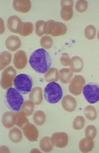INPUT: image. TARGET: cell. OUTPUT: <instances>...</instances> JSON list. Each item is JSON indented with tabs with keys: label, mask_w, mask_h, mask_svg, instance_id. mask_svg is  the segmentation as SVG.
Returning <instances> with one entry per match:
<instances>
[{
	"label": "cell",
	"mask_w": 99,
	"mask_h": 153,
	"mask_svg": "<svg viewBox=\"0 0 99 153\" xmlns=\"http://www.w3.org/2000/svg\"><path fill=\"white\" fill-rule=\"evenodd\" d=\"M61 104H62V108L66 112L72 113L76 109L77 101L74 97L71 96V95H65V96L62 98Z\"/></svg>",
	"instance_id": "cell-15"
},
{
	"label": "cell",
	"mask_w": 99,
	"mask_h": 153,
	"mask_svg": "<svg viewBox=\"0 0 99 153\" xmlns=\"http://www.w3.org/2000/svg\"><path fill=\"white\" fill-rule=\"evenodd\" d=\"M60 63H61L62 65L64 66V67H67V66H69V65H70L71 59L68 53H65V52L62 53L61 56H60Z\"/></svg>",
	"instance_id": "cell-37"
},
{
	"label": "cell",
	"mask_w": 99,
	"mask_h": 153,
	"mask_svg": "<svg viewBox=\"0 0 99 153\" xmlns=\"http://www.w3.org/2000/svg\"><path fill=\"white\" fill-rule=\"evenodd\" d=\"M33 122L37 126H42L46 121V116L43 111H36L33 114Z\"/></svg>",
	"instance_id": "cell-28"
},
{
	"label": "cell",
	"mask_w": 99,
	"mask_h": 153,
	"mask_svg": "<svg viewBox=\"0 0 99 153\" xmlns=\"http://www.w3.org/2000/svg\"><path fill=\"white\" fill-rule=\"evenodd\" d=\"M45 26H46V22L42 20H39L35 22V34L38 36L42 37L45 33Z\"/></svg>",
	"instance_id": "cell-34"
},
{
	"label": "cell",
	"mask_w": 99,
	"mask_h": 153,
	"mask_svg": "<svg viewBox=\"0 0 99 153\" xmlns=\"http://www.w3.org/2000/svg\"><path fill=\"white\" fill-rule=\"evenodd\" d=\"M17 76V71L13 66H7L2 72L1 75V87L4 89H8L13 88V81Z\"/></svg>",
	"instance_id": "cell-7"
},
{
	"label": "cell",
	"mask_w": 99,
	"mask_h": 153,
	"mask_svg": "<svg viewBox=\"0 0 99 153\" xmlns=\"http://www.w3.org/2000/svg\"><path fill=\"white\" fill-rule=\"evenodd\" d=\"M61 10H60V18L64 21H70L74 16V1L72 0H63L60 3Z\"/></svg>",
	"instance_id": "cell-9"
},
{
	"label": "cell",
	"mask_w": 99,
	"mask_h": 153,
	"mask_svg": "<svg viewBox=\"0 0 99 153\" xmlns=\"http://www.w3.org/2000/svg\"><path fill=\"white\" fill-rule=\"evenodd\" d=\"M70 70L73 72L78 73L81 72L83 69V61L80 56H75L71 59L70 62Z\"/></svg>",
	"instance_id": "cell-21"
},
{
	"label": "cell",
	"mask_w": 99,
	"mask_h": 153,
	"mask_svg": "<svg viewBox=\"0 0 99 153\" xmlns=\"http://www.w3.org/2000/svg\"><path fill=\"white\" fill-rule=\"evenodd\" d=\"M84 134L86 137L94 139L97 136V128L93 125H89L85 129Z\"/></svg>",
	"instance_id": "cell-36"
},
{
	"label": "cell",
	"mask_w": 99,
	"mask_h": 153,
	"mask_svg": "<svg viewBox=\"0 0 99 153\" xmlns=\"http://www.w3.org/2000/svg\"><path fill=\"white\" fill-rule=\"evenodd\" d=\"M34 31V26L30 22H21V25L19 26L18 28V34H20L21 36H28Z\"/></svg>",
	"instance_id": "cell-20"
},
{
	"label": "cell",
	"mask_w": 99,
	"mask_h": 153,
	"mask_svg": "<svg viewBox=\"0 0 99 153\" xmlns=\"http://www.w3.org/2000/svg\"><path fill=\"white\" fill-rule=\"evenodd\" d=\"M29 65L35 72L46 74L51 66V58L47 51L39 48L32 53L29 58Z\"/></svg>",
	"instance_id": "cell-1"
},
{
	"label": "cell",
	"mask_w": 99,
	"mask_h": 153,
	"mask_svg": "<svg viewBox=\"0 0 99 153\" xmlns=\"http://www.w3.org/2000/svg\"><path fill=\"white\" fill-rule=\"evenodd\" d=\"M85 126V119L84 117L82 116H78L74 119L73 121V128L76 131L82 130Z\"/></svg>",
	"instance_id": "cell-33"
},
{
	"label": "cell",
	"mask_w": 99,
	"mask_h": 153,
	"mask_svg": "<svg viewBox=\"0 0 99 153\" xmlns=\"http://www.w3.org/2000/svg\"><path fill=\"white\" fill-rule=\"evenodd\" d=\"M88 6H89V4H88L87 1H85V0H79V1H77L76 4H75V9L78 13H84L85 11H87Z\"/></svg>",
	"instance_id": "cell-35"
},
{
	"label": "cell",
	"mask_w": 99,
	"mask_h": 153,
	"mask_svg": "<svg viewBox=\"0 0 99 153\" xmlns=\"http://www.w3.org/2000/svg\"><path fill=\"white\" fill-rule=\"evenodd\" d=\"M85 85V79L82 75H75L69 85V90L74 96H79L83 93V89Z\"/></svg>",
	"instance_id": "cell-8"
},
{
	"label": "cell",
	"mask_w": 99,
	"mask_h": 153,
	"mask_svg": "<svg viewBox=\"0 0 99 153\" xmlns=\"http://www.w3.org/2000/svg\"><path fill=\"white\" fill-rule=\"evenodd\" d=\"M51 139L54 146L58 148H64L68 146L69 143V136L66 132H55L51 136Z\"/></svg>",
	"instance_id": "cell-10"
},
{
	"label": "cell",
	"mask_w": 99,
	"mask_h": 153,
	"mask_svg": "<svg viewBox=\"0 0 99 153\" xmlns=\"http://www.w3.org/2000/svg\"><path fill=\"white\" fill-rule=\"evenodd\" d=\"M83 94L85 100L89 103H98L99 101V85L94 83L87 84L83 89Z\"/></svg>",
	"instance_id": "cell-6"
},
{
	"label": "cell",
	"mask_w": 99,
	"mask_h": 153,
	"mask_svg": "<svg viewBox=\"0 0 99 153\" xmlns=\"http://www.w3.org/2000/svg\"><path fill=\"white\" fill-rule=\"evenodd\" d=\"M63 97V90L56 82H50L44 89V98L50 104H55Z\"/></svg>",
	"instance_id": "cell-3"
},
{
	"label": "cell",
	"mask_w": 99,
	"mask_h": 153,
	"mask_svg": "<svg viewBox=\"0 0 99 153\" xmlns=\"http://www.w3.org/2000/svg\"><path fill=\"white\" fill-rule=\"evenodd\" d=\"M43 98V91L41 87H35L32 89L29 94V100L32 101L35 105H40L42 103Z\"/></svg>",
	"instance_id": "cell-16"
},
{
	"label": "cell",
	"mask_w": 99,
	"mask_h": 153,
	"mask_svg": "<svg viewBox=\"0 0 99 153\" xmlns=\"http://www.w3.org/2000/svg\"><path fill=\"white\" fill-rule=\"evenodd\" d=\"M44 78L46 81L50 82H57L60 79V74L59 71L56 68H50L46 74H44Z\"/></svg>",
	"instance_id": "cell-27"
},
{
	"label": "cell",
	"mask_w": 99,
	"mask_h": 153,
	"mask_svg": "<svg viewBox=\"0 0 99 153\" xmlns=\"http://www.w3.org/2000/svg\"><path fill=\"white\" fill-rule=\"evenodd\" d=\"M22 132L24 134L25 137L27 139L29 142L34 143L38 140L39 132H38L37 128L34 124L28 123L26 125L24 128H22Z\"/></svg>",
	"instance_id": "cell-11"
},
{
	"label": "cell",
	"mask_w": 99,
	"mask_h": 153,
	"mask_svg": "<svg viewBox=\"0 0 99 153\" xmlns=\"http://www.w3.org/2000/svg\"><path fill=\"white\" fill-rule=\"evenodd\" d=\"M15 117H16V125L18 126V128H23L26 125L29 123L27 116L23 111L16 112L15 113Z\"/></svg>",
	"instance_id": "cell-25"
},
{
	"label": "cell",
	"mask_w": 99,
	"mask_h": 153,
	"mask_svg": "<svg viewBox=\"0 0 99 153\" xmlns=\"http://www.w3.org/2000/svg\"><path fill=\"white\" fill-rule=\"evenodd\" d=\"M40 44L42 46L43 49L45 50H50L53 46V40L52 37L49 35H45L43 36L40 40Z\"/></svg>",
	"instance_id": "cell-30"
},
{
	"label": "cell",
	"mask_w": 99,
	"mask_h": 153,
	"mask_svg": "<svg viewBox=\"0 0 99 153\" xmlns=\"http://www.w3.org/2000/svg\"><path fill=\"white\" fill-rule=\"evenodd\" d=\"M5 46L7 51H18V49H20L21 46V42L20 37L15 35H11L5 41Z\"/></svg>",
	"instance_id": "cell-14"
},
{
	"label": "cell",
	"mask_w": 99,
	"mask_h": 153,
	"mask_svg": "<svg viewBox=\"0 0 99 153\" xmlns=\"http://www.w3.org/2000/svg\"><path fill=\"white\" fill-rule=\"evenodd\" d=\"M6 103L7 108L12 111L18 112L21 109V106L24 103L23 97L18 89L10 88L6 92Z\"/></svg>",
	"instance_id": "cell-2"
},
{
	"label": "cell",
	"mask_w": 99,
	"mask_h": 153,
	"mask_svg": "<svg viewBox=\"0 0 99 153\" xmlns=\"http://www.w3.org/2000/svg\"><path fill=\"white\" fill-rule=\"evenodd\" d=\"M34 106H35V104L32 103V101H26L23 103L22 104V106H21V111H23L25 114H27V116L28 117V116H31L33 114V112H34Z\"/></svg>",
	"instance_id": "cell-31"
},
{
	"label": "cell",
	"mask_w": 99,
	"mask_h": 153,
	"mask_svg": "<svg viewBox=\"0 0 99 153\" xmlns=\"http://www.w3.org/2000/svg\"><path fill=\"white\" fill-rule=\"evenodd\" d=\"M0 21H1V31H0V34L2 35V34H4V30H5V28H4V19H3V18H0Z\"/></svg>",
	"instance_id": "cell-38"
},
{
	"label": "cell",
	"mask_w": 99,
	"mask_h": 153,
	"mask_svg": "<svg viewBox=\"0 0 99 153\" xmlns=\"http://www.w3.org/2000/svg\"><path fill=\"white\" fill-rule=\"evenodd\" d=\"M31 152H40V151H38L37 149L34 148V149H32V151H31Z\"/></svg>",
	"instance_id": "cell-39"
},
{
	"label": "cell",
	"mask_w": 99,
	"mask_h": 153,
	"mask_svg": "<svg viewBox=\"0 0 99 153\" xmlns=\"http://www.w3.org/2000/svg\"><path fill=\"white\" fill-rule=\"evenodd\" d=\"M97 35V30L92 25H88L84 29V36L88 40H93Z\"/></svg>",
	"instance_id": "cell-32"
},
{
	"label": "cell",
	"mask_w": 99,
	"mask_h": 153,
	"mask_svg": "<svg viewBox=\"0 0 99 153\" xmlns=\"http://www.w3.org/2000/svg\"><path fill=\"white\" fill-rule=\"evenodd\" d=\"M12 55L9 51H2L0 54V71L5 70L12 61Z\"/></svg>",
	"instance_id": "cell-26"
},
{
	"label": "cell",
	"mask_w": 99,
	"mask_h": 153,
	"mask_svg": "<svg viewBox=\"0 0 99 153\" xmlns=\"http://www.w3.org/2000/svg\"><path fill=\"white\" fill-rule=\"evenodd\" d=\"M27 57L24 51H18L13 56V65L17 70H23L27 65Z\"/></svg>",
	"instance_id": "cell-12"
},
{
	"label": "cell",
	"mask_w": 99,
	"mask_h": 153,
	"mask_svg": "<svg viewBox=\"0 0 99 153\" xmlns=\"http://www.w3.org/2000/svg\"><path fill=\"white\" fill-rule=\"evenodd\" d=\"M23 132L18 128H12L8 133V137L12 143H19L22 140L23 137Z\"/></svg>",
	"instance_id": "cell-23"
},
{
	"label": "cell",
	"mask_w": 99,
	"mask_h": 153,
	"mask_svg": "<svg viewBox=\"0 0 99 153\" xmlns=\"http://www.w3.org/2000/svg\"><path fill=\"white\" fill-rule=\"evenodd\" d=\"M84 116L89 121H94L98 117L96 108L92 105H88L84 108Z\"/></svg>",
	"instance_id": "cell-29"
},
{
	"label": "cell",
	"mask_w": 99,
	"mask_h": 153,
	"mask_svg": "<svg viewBox=\"0 0 99 153\" xmlns=\"http://www.w3.org/2000/svg\"><path fill=\"white\" fill-rule=\"evenodd\" d=\"M52 139L49 137H44L40 141V148L44 152H50L54 148Z\"/></svg>",
	"instance_id": "cell-24"
},
{
	"label": "cell",
	"mask_w": 99,
	"mask_h": 153,
	"mask_svg": "<svg viewBox=\"0 0 99 153\" xmlns=\"http://www.w3.org/2000/svg\"><path fill=\"white\" fill-rule=\"evenodd\" d=\"M97 36H98V41H99V31L98 32V35H97Z\"/></svg>",
	"instance_id": "cell-40"
},
{
	"label": "cell",
	"mask_w": 99,
	"mask_h": 153,
	"mask_svg": "<svg viewBox=\"0 0 99 153\" xmlns=\"http://www.w3.org/2000/svg\"><path fill=\"white\" fill-rule=\"evenodd\" d=\"M67 32V27L63 22H59L54 20H49L46 22L45 33L46 35L56 37L64 36Z\"/></svg>",
	"instance_id": "cell-5"
},
{
	"label": "cell",
	"mask_w": 99,
	"mask_h": 153,
	"mask_svg": "<svg viewBox=\"0 0 99 153\" xmlns=\"http://www.w3.org/2000/svg\"><path fill=\"white\" fill-rule=\"evenodd\" d=\"M2 123L7 129L12 128L16 125V117L13 112H6L2 116Z\"/></svg>",
	"instance_id": "cell-17"
},
{
	"label": "cell",
	"mask_w": 99,
	"mask_h": 153,
	"mask_svg": "<svg viewBox=\"0 0 99 153\" xmlns=\"http://www.w3.org/2000/svg\"><path fill=\"white\" fill-rule=\"evenodd\" d=\"M13 7L16 12L27 13L32 8V3L30 0H15L13 2Z\"/></svg>",
	"instance_id": "cell-13"
},
{
	"label": "cell",
	"mask_w": 99,
	"mask_h": 153,
	"mask_svg": "<svg viewBox=\"0 0 99 153\" xmlns=\"http://www.w3.org/2000/svg\"><path fill=\"white\" fill-rule=\"evenodd\" d=\"M60 74V80L63 84H69L74 77V72L69 68H63L59 72Z\"/></svg>",
	"instance_id": "cell-22"
},
{
	"label": "cell",
	"mask_w": 99,
	"mask_h": 153,
	"mask_svg": "<svg viewBox=\"0 0 99 153\" xmlns=\"http://www.w3.org/2000/svg\"><path fill=\"white\" fill-rule=\"evenodd\" d=\"M78 148L81 152L87 153L92 152L94 148V142L93 139L89 138V137H84L79 142L78 144Z\"/></svg>",
	"instance_id": "cell-19"
},
{
	"label": "cell",
	"mask_w": 99,
	"mask_h": 153,
	"mask_svg": "<svg viewBox=\"0 0 99 153\" xmlns=\"http://www.w3.org/2000/svg\"><path fill=\"white\" fill-rule=\"evenodd\" d=\"M21 22H22L19 17L15 16V15L11 16L8 18L7 21V29L12 33H18V28H19V26L21 25Z\"/></svg>",
	"instance_id": "cell-18"
},
{
	"label": "cell",
	"mask_w": 99,
	"mask_h": 153,
	"mask_svg": "<svg viewBox=\"0 0 99 153\" xmlns=\"http://www.w3.org/2000/svg\"><path fill=\"white\" fill-rule=\"evenodd\" d=\"M15 89H17L21 94H27L32 91V78L26 74H20L16 76L13 81Z\"/></svg>",
	"instance_id": "cell-4"
}]
</instances>
